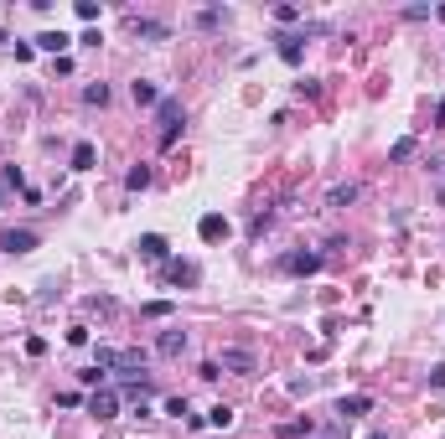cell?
Segmentation results:
<instances>
[{
	"mask_svg": "<svg viewBox=\"0 0 445 439\" xmlns=\"http://www.w3.org/2000/svg\"><path fill=\"white\" fill-rule=\"evenodd\" d=\"M135 248H140V259H146V264H161L166 254H171V243H166L161 233H146V238H140Z\"/></svg>",
	"mask_w": 445,
	"mask_h": 439,
	"instance_id": "cell-6",
	"label": "cell"
},
{
	"mask_svg": "<svg viewBox=\"0 0 445 439\" xmlns=\"http://www.w3.org/2000/svg\"><path fill=\"white\" fill-rule=\"evenodd\" d=\"M36 248V233L31 228H6L0 233V254H31Z\"/></svg>",
	"mask_w": 445,
	"mask_h": 439,
	"instance_id": "cell-3",
	"label": "cell"
},
{
	"mask_svg": "<svg viewBox=\"0 0 445 439\" xmlns=\"http://www.w3.org/2000/svg\"><path fill=\"white\" fill-rule=\"evenodd\" d=\"M140 315H150V321H161V315H171V300H150V305H146V310H140Z\"/></svg>",
	"mask_w": 445,
	"mask_h": 439,
	"instance_id": "cell-21",
	"label": "cell"
},
{
	"mask_svg": "<svg viewBox=\"0 0 445 439\" xmlns=\"http://www.w3.org/2000/svg\"><path fill=\"white\" fill-rule=\"evenodd\" d=\"M129 93H135V103H140V109L161 103V88H155V83H146V78H140V83H129Z\"/></svg>",
	"mask_w": 445,
	"mask_h": 439,
	"instance_id": "cell-14",
	"label": "cell"
},
{
	"mask_svg": "<svg viewBox=\"0 0 445 439\" xmlns=\"http://www.w3.org/2000/svg\"><path fill=\"white\" fill-rule=\"evenodd\" d=\"M197 26H202V31H213V26H222V10H202V16H197Z\"/></svg>",
	"mask_w": 445,
	"mask_h": 439,
	"instance_id": "cell-23",
	"label": "cell"
},
{
	"mask_svg": "<svg viewBox=\"0 0 445 439\" xmlns=\"http://www.w3.org/2000/svg\"><path fill=\"white\" fill-rule=\"evenodd\" d=\"M197 377H202V382H218V377H222V367H218V362H202V367H197Z\"/></svg>",
	"mask_w": 445,
	"mask_h": 439,
	"instance_id": "cell-24",
	"label": "cell"
},
{
	"mask_svg": "<svg viewBox=\"0 0 445 439\" xmlns=\"http://www.w3.org/2000/svg\"><path fill=\"white\" fill-rule=\"evenodd\" d=\"M352 202H358V181H337L326 192V207H352Z\"/></svg>",
	"mask_w": 445,
	"mask_h": 439,
	"instance_id": "cell-11",
	"label": "cell"
},
{
	"mask_svg": "<svg viewBox=\"0 0 445 439\" xmlns=\"http://www.w3.org/2000/svg\"><path fill=\"white\" fill-rule=\"evenodd\" d=\"M88 414H94V419H114V414H120V393H114V388H99L94 398H88Z\"/></svg>",
	"mask_w": 445,
	"mask_h": 439,
	"instance_id": "cell-4",
	"label": "cell"
},
{
	"mask_svg": "<svg viewBox=\"0 0 445 439\" xmlns=\"http://www.w3.org/2000/svg\"><path fill=\"white\" fill-rule=\"evenodd\" d=\"M435 16H440V21H445V6H440V10H435Z\"/></svg>",
	"mask_w": 445,
	"mask_h": 439,
	"instance_id": "cell-28",
	"label": "cell"
},
{
	"mask_svg": "<svg viewBox=\"0 0 445 439\" xmlns=\"http://www.w3.org/2000/svg\"><path fill=\"white\" fill-rule=\"evenodd\" d=\"M368 408H373V398H368V393H352V398H337V414H342V419H358V414H368Z\"/></svg>",
	"mask_w": 445,
	"mask_h": 439,
	"instance_id": "cell-10",
	"label": "cell"
},
{
	"mask_svg": "<svg viewBox=\"0 0 445 439\" xmlns=\"http://www.w3.org/2000/svg\"><path fill=\"white\" fill-rule=\"evenodd\" d=\"M280 269H285V274H316V269H321V254H285Z\"/></svg>",
	"mask_w": 445,
	"mask_h": 439,
	"instance_id": "cell-7",
	"label": "cell"
},
{
	"mask_svg": "<svg viewBox=\"0 0 445 439\" xmlns=\"http://www.w3.org/2000/svg\"><path fill=\"white\" fill-rule=\"evenodd\" d=\"M368 439H388V434H383V429H373V434H368Z\"/></svg>",
	"mask_w": 445,
	"mask_h": 439,
	"instance_id": "cell-27",
	"label": "cell"
},
{
	"mask_svg": "<svg viewBox=\"0 0 445 439\" xmlns=\"http://www.w3.org/2000/svg\"><path fill=\"white\" fill-rule=\"evenodd\" d=\"M83 103H109V83H88L83 88Z\"/></svg>",
	"mask_w": 445,
	"mask_h": 439,
	"instance_id": "cell-20",
	"label": "cell"
},
{
	"mask_svg": "<svg viewBox=\"0 0 445 439\" xmlns=\"http://www.w3.org/2000/svg\"><path fill=\"white\" fill-rule=\"evenodd\" d=\"M274 42H280V57H285V62H290V68H295V62H300V57H306V47H300V42H306V36H295V31H285V36H274Z\"/></svg>",
	"mask_w": 445,
	"mask_h": 439,
	"instance_id": "cell-12",
	"label": "cell"
},
{
	"mask_svg": "<svg viewBox=\"0 0 445 439\" xmlns=\"http://www.w3.org/2000/svg\"><path fill=\"white\" fill-rule=\"evenodd\" d=\"M218 367H222V372H239V377H254V372H259V357L248 352V347H222Z\"/></svg>",
	"mask_w": 445,
	"mask_h": 439,
	"instance_id": "cell-1",
	"label": "cell"
},
{
	"mask_svg": "<svg viewBox=\"0 0 445 439\" xmlns=\"http://www.w3.org/2000/svg\"><path fill=\"white\" fill-rule=\"evenodd\" d=\"M68 42H73V36H62V31H42V36H36V47L52 52V57H57V52H68Z\"/></svg>",
	"mask_w": 445,
	"mask_h": 439,
	"instance_id": "cell-17",
	"label": "cell"
},
{
	"mask_svg": "<svg viewBox=\"0 0 445 439\" xmlns=\"http://www.w3.org/2000/svg\"><path fill=\"white\" fill-rule=\"evenodd\" d=\"M233 419H239V414H233L228 403H213V408H207V424H213V429H233Z\"/></svg>",
	"mask_w": 445,
	"mask_h": 439,
	"instance_id": "cell-18",
	"label": "cell"
},
{
	"mask_svg": "<svg viewBox=\"0 0 445 439\" xmlns=\"http://www.w3.org/2000/svg\"><path fill=\"white\" fill-rule=\"evenodd\" d=\"M6 186H16V192H26V176H21L16 166H6Z\"/></svg>",
	"mask_w": 445,
	"mask_h": 439,
	"instance_id": "cell-25",
	"label": "cell"
},
{
	"mask_svg": "<svg viewBox=\"0 0 445 439\" xmlns=\"http://www.w3.org/2000/svg\"><path fill=\"white\" fill-rule=\"evenodd\" d=\"M94 161H99V150H94L88 140H78V145H73V171H94Z\"/></svg>",
	"mask_w": 445,
	"mask_h": 439,
	"instance_id": "cell-13",
	"label": "cell"
},
{
	"mask_svg": "<svg viewBox=\"0 0 445 439\" xmlns=\"http://www.w3.org/2000/svg\"><path fill=\"white\" fill-rule=\"evenodd\" d=\"M197 233H202V243H218V238H228V217H218V212H207V217L197 222Z\"/></svg>",
	"mask_w": 445,
	"mask_h": 439,
	"instance_id": "cell-9",
	"label": "cell"
},
{
	"mask_svg": "<svg viewBox=\"0 0 445 439\" xmlns=\"http://www.w3.org/2000/svg\"><path fill=\"white\" fill-rule=\"evenodd\" d=\"M125 186H129V192H146V186H150V166H135L125 176Z\"/></svg>",
	"mask_w": 445,
	"mask_h": 439,
	"instance_id": "cell-19",
	"label": "cell"
},
{
	"mask_svg": "<svg viewBox=\"0 0 445 439\" xmlns=\"http://www.w3.org/2000/svg\"><path fill=\"white\" fill-rule=\"evenodd\" d=\"M430 388H445V367H430Z\"/></svg>",
	"mask_w": 445,
	"mask_h": 439,
	"instance_id": "cell-26",
	"label": "cell"
},
{
	"mask_svg": "<svg viewBox=\"0 0 445 439\" xmlns=\"http://www.w3.org/2000/svg\"><path fill=\"white\" fill-rule=\"evenodd\" d=\"M311 429H316L311 419H285V424H274V434H280V439H300V434H311Z\"/></svg>",
	"mask_w": 445,
	"mask_h": 439,
	"instance_id": "cell-15",
	"label": "cell"
},
{
	"mask_svg": "<svg viewBox=\"0 0 445 439\" xmlns=\"http://www.w3.org/2000/svg\"><path fill=\"white\" fill-rule=\"evenodd\" d=\"M155 119H161V145H176V135H181V99H161L155 103Z\"/></svg>",
	"mask_w": 445,
	"mask_h": 439,
	"instance_id": "cell-2",
	"label": "cell"
},
{
	"mask_svg": "<svg viewBox=\"0 0 445 439\" xmlns=\"http://www.w3.org/2000/svg\"><path fill=\"white\" fill-rule=\"evenodd\" d=\"M409 155H414V140H399L394 150H388V161H409Z\"/></svg>",
	"mask_w": 445,
	"mask_h": 439,
	"instance_id": "cell-22",
	"label": "cell"
},
{
	"mask_svg": "<svg viewBox=\"0 0 445 439\" xmlns=\"http://www.w3.org/2000/svg\"><path fill=\"white\" fill-rule=\"evenodd\" d=\"M155 352H161V357H181V352H187V331H161V336H155Z\"/></svg>",
	"mask_w": 445,
	"mask_h": 439,
	"instance_id": "cell-8",
	"label": "cell"
},
{
	"mask_svg": "<svg viewBox=\"0 0 445 439\" xmlns=\"http://www.w3.org/2000/svg\"><path fill=\"white\" fill-rule=\"evenodd\" d=\"M129 31L146 36V42H166V36H171V26H166V21H150V16H129Z\"/></svg>",
	"mask_w": 445,
	"mask_h": 439,
	"instance_id": "cell-5",
	"label": "cell"
},
{
	"mask_svg": "<svg viewBox=\"0 0 445 439\" xmlns=\"http://www.w3.org/2000/svg\"><path fill=\"white\" fill-rule=\"evenodd\" d=\"M197 264H171V269H166V279H171V285H197Z\"/></svg>",
	"mask_w": 445,
	"mask_h": 439,
	"instance_id": "cell-16",
	"label": "cell"
}]
</instances>
